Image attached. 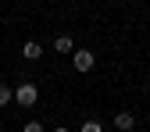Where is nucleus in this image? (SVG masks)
I'll return each instance as SVG.
<instances>
[{
	"mask_svg": "<svg viewBox=\"0 0 150 132\" xmlns=\"http://www.w3.org/2000/svg\"><path fill=\"white\" fill-rule=\"evenodd\" d=\"M14 100H18V107H36L40 89H36L32 82H22V86H14Z\"/></svg>",
	"mask_w": 150,
	"mask_h": 132,
	"instance_id": "f257e3e1",
	"label": "nucleus"
},
{
	"mask_svg": "<svg viewBox=\"0 0 150 132\" xmlns=\"http://www.w3.org/2000/svg\"><path fill=\"white\" fill-rule=\"evenodd\" d=\"M71 64H75V71H89L93 64H97V57H93V50H82L79 47V50L71 54Z\"/></svg>",
	"mask_w": 150,
	"mask_h": 132,
	"instance_id": "f03ea898",
	"label": "nucleus"
},
{
	"mask_svg": "<svg viewBox=\"0 0 150 132\" xmlns=\"http://www.w3.org/2000/svg\"><path fill=\"white\" fill-rule=\"evenodd\" d=\"M132 125H136V114H132V111H118V114H115V128L118 132H132Z\"/></svg>",
	"mask_w": 150,
	"mask_h": 132,
	"instance_id": "7ed1b4c3",
	"label": "nucleus"
},
{
	"mask_svg": "<svg viewBox=\"0 0 150 132\" xmlns=\"http://www.w3.org/2000/svg\"><path fill=\"white\" fill-rule=\"evenodd\" d=\"M22 57H25V61H40V57H43V47H40V43H25V47H22Z\"/></svg>",
	"mask_w": 150,
	"mask_h": 132,
	"instance_id": "20e7f679",
	"label": "nucleus"
},
{
	"mask_svg": "<svg viewBox=\"0 0 150 132\" xmlns=\"http://www.w3.org/2000/svg\"><path fill=\"white\" fill-rule=\"evenodd\" d=\"M54 50H57V54H75L71 36H57V40H54Z\"/></svg>",
	"mask_w": 150,
	"mask_h": 132,
	"instance_id": "39448f33",
	"label": "nucleus"
},
{
	"mask_svg": "<svg viewBox=\"0 0 150 132\" xmlns=\"http://www.w3.org/2000/svg\"><path fill=\"white\" fill-rule=\"evenodd\" d=\"M14 100V86H0V107H7Z\"/></svg>",
	"mask_w": 150,
	"mask_h": 132,
	"instance_id": "423d86ee",
	"label": "nucleus"
},
{
	"mask_svg": "<svg viewBox=\"0 0 150 132\" xmlns=\"http://www.w3.org/2000/svg\"><path fill=\"white\" fill-rule=\"evenodd\" d=\"M79 132H104V125H100V121H93V118H89V121H82V128H79Z\"/></svg>",
	"mask_w": 150,
	"mask_h": 132,
	"instance_id": "0eeeda50",
	"label": "nucleus"
},
{
	"mask_svg": "<svg viewBox=\"0 0 150 132\" xmlns=\"http://www.w3.org/2000/svg\"><path fill=\"white\" fill-rule=\"evenodd\" d=\"M22 132H43V125H40V121H25V128H22Z\"/></svg>",
	"mask_w": 150,
	"mask_h": 132,
	"instance_id": "6e6552de",
	"label": "nucleus"
},
{
	"mask_svg": "<svg viewBox=\"0 0 150 132\" xmlns=\"http://www.w3.org/2000/svg\"><path fill=\"white\" fill-rule=\"evenodd\" d=\"M54 132H68V128H64V125H61V128H54Z\"/></svg>",
	"mask_w": 150,
	"mask_h": 132,
	"instance_id": "1a4fd4ad",
	"label": "nucleus"
}]
</instances>
